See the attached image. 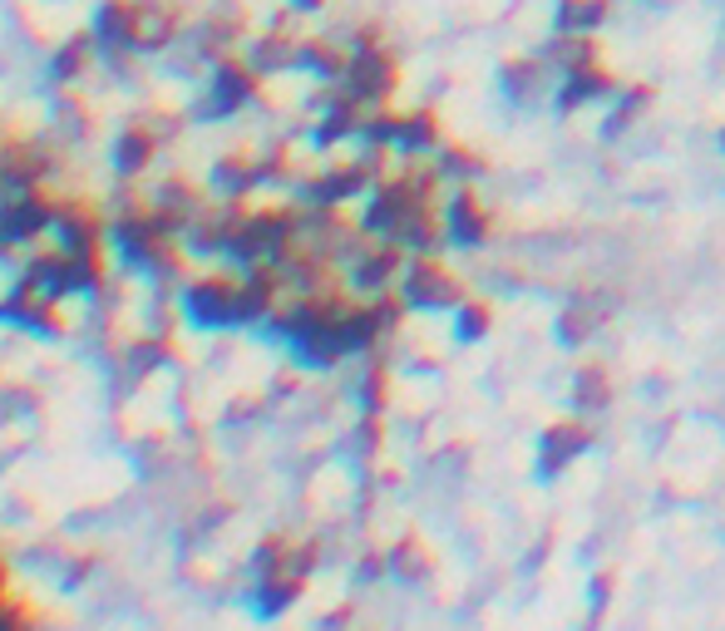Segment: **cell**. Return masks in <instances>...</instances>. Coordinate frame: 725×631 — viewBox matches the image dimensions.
I'll return each instance as SVG.
<instances>
[{"label":"cell","mask_w":725,"mask_h":631,"mask_svg":"<svg viewBox=\"0 0 725 631\" xmlns=\"http://www.w3.org/2000/svg\"><path fill=\"white\" fill-rule=\"evenodd\" d=\"M400 296L410 302V312H459L469 302L464 282L444 267L440 252H414L400 277Z\"/></svg>","instance_id":"6da1fadb"},{"label":"cell","mask_w":725,"mask_h":631,"mask_svg":"<svg viewBox=\"0 0 725 631\" xmlns=\"http://www.w3.org/2000/svg\"><path fill=\"white\" fill-rule=\"evenodd\" d=\"M444 237L454 247H483L493 237V213L483 208V198L469 183L444 198Z\"/></svg>","instance_id":"7a4b0ae2"},{"label":"cell","mask_w":725,"mask_h":631,"mask_svg":"<svg viewBox=\"0 0 725 631\" xmlns=\"http://www.w3.org/2000/svg\"><path fill=\"white\" fill-rule=\"evenodd\" d=\"M621 95V79L607 70L602 60L597 65H587V70H572V75H562V89H558V114H578L587 105H613V99Z\"/></svg>","instance_id":"3957f363"},{"label":"cell","mask_w":725,"mask_h":631,"mask_svg":"<svg viewBox=\"0 0 725 631\" xmlns=\"http://www.w3.org/2000/svg\"><path fill=\"white\" fill-rule=\"evenodd\" d=\"M543 60L552 70L572 75V70H587V65L602 60V40L597 36H578V30H552V40L543 45Z\"/></svg>","instance_id":"277c9868"},{"label":"cell","mask_w":725,"mask_h":631,"mask_svg":"<svg viewBox=\"0 0 725 631\" xmlns=\"http://www.w3.org/2000/svg\"><path fill=\"white\" fill-rule=\"evenodd\" d=\"M543 75H548L543 55H509V60L499 65V85H503V95H509L513 105H528V99H538V89H543Z\"/></svg>","instance_id":"5b68a950"},{"label":"cell","mask_w":725,"mask_h":631,"mask_svg":"<svg viewBox=\"0 0 725 631\" xmlns=\"http://www.w3.org/2000/svg\"><path fill=\"white\" fill-rule=\"evenodd\" d=\"M587 444H592V430L582 420H568V424H552L543 434V474H558L562 464H572Z\"/></svg>","instance_id":"8992f818"},{"label":"cell","mask_w":725,"mask_h":631,"mask_svg":"<svg viewBox=\"0 0 725 631\" xmlns=\"http://www.w3.org/2000/svg\"><path fill=\"white\" fill-rule=\"evenodd\" d=\"M613 16V0H558L552 30H578V36H597Z\"/></svg>","instance_id":"52a82bcc"},{"label":"cell","mask_w":725,"mask_h":631,"mask_svg":"<svg viewBox=\"0 0 725 631\" xmlns=\"http://www.w3.org/2000/svg\"><path fill=\"white\" fill-rule=\"evenodd\" d=\"M572 400H578V410H602L607 400H613V381H607V371L597 361H587L578 371V381H572Z\"/></svg>","instance_id":"ba28073f"},{"label":"cell","mask_w":725,"mask_h":631,"mask_svg":"<svg viewBox=\"0 0 725 631\" xmlns=\"http://www.w3.org/2000/svg\"><path fill=\"white\" fill-rule=\"evenodd\" d=\"M489 331H493V306H489V302H474V296H469V302L454 312V336L464 341V346H474V341H483Z\"/></svg>","instance_id":"9c48e42d"},{"label":"cell","mask_w":725,"mask_h":631,"mask_svg":"<svg viewBox=\"0 0 725 631\" xmlns=\"http://www.w3.org/2000/svg\"><path fill=\"white\" fill-rule=\"evenodd\" d=\"M597 326H602V312H592V306H568L558 321V341L562 346H582Z\"/></svg>","instance_id":"30bf717a"},{"label":"cell","mask_w":725,"mask_h":631,"mask_svg":"<svg viewBox=\"0 0 725 631\" xmlns=\"http://www.w3.org/2000/svg\"><path fill=\"white\" fill-rule=\"evenodd\" d=\"M716 144H721V154H725V124H721V134H716Z\"/></svg>","instance_id":"8fae6325"}]
</instances>
